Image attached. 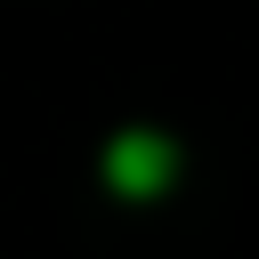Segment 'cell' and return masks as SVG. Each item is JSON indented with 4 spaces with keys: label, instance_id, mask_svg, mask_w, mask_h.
<instances>
[{
    "label": "cell",
    "instance_id": "1",
    "mask_svg": "<svg viewBox=\"0 0 259 259\" xmlns=\"http://www.w3.org/2000/svg\"><path fill=\"white\" fill-rule=\"evenodd\" d=\"M162 178H170V146H162L154 130H130V138L113 146V186H121V194H154Z\"/></svg>",
    "mask_w": 259,
    "mask_h": 259
}]
</instances>
